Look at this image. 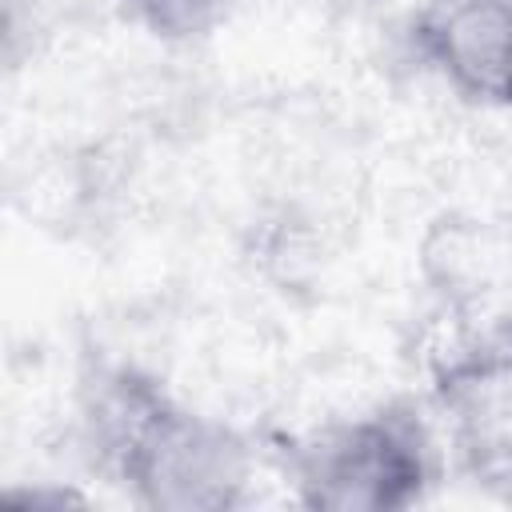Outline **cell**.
<instances>
[{"label":"cell","instance_id":"cell-1","mask_svg":"<svg viewBox=\"0 0 512 512\" xmlns=\"http://www.w3.org/2000/svg\"><path fill=\"white\" fill-rule=\"evenodd\" d=\"M96 464L144 508L216 512L240 504L252 456L236 428L180 404L136 368H104L84 404Z\"/></svg>","mask_w":512,"mask_h":512},{"label":"cell","instance_id":"cell-2","mask_svg":"<svg viewBox=\"0 0 512 512\" xmlns=\"http://www.w3.org/2000/svg\"><path fill=\"white\" fill-rule=\"evenodd\" d=\"M292 480L308 508H408L436 480V452L408 404H384L300 440Z\"/></svg>","mask_w":512,"mask_h":512},{"label":"cell","instance_id":"cell-3","mask_svg":"<svg viewBox=\"0 0 512 512\" xmlns=\"http://www.w3.org/2000/svg\"><path fill=\"white\" fill-rule=\"evenodd\" d=\"M412 52L460 100L512 108V0H424Z\"/></svg>","mask_w":512,"mask_h":512},{"label":"cell","instance_id":"cell-4","mask_svg":"<svg viewBox=\"0 0 512 512\" xmlns=\"http://www.w3.org/2000/svg\"><path fill=\"white\" fill-rule=\"evenodd\" d=\"M124 16L156 40H200L232 8V0H120Z\"/></svg>","mask_w":512,"mask_h":512}]
</instances>
